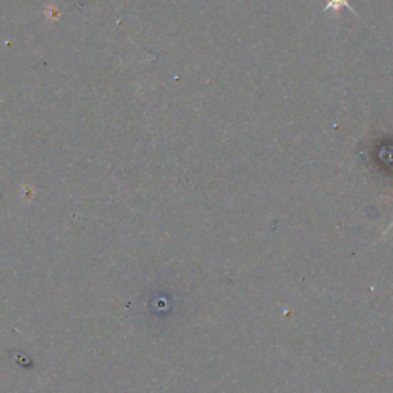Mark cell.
Segmentation results:
<instances>
[{
  "mask_svg": "<svg viewBox=\"0 0 393 393\" xmlns=\"http://www.w3.org/2000/svg\"><path fill=\"white\" fill-rule=\"evenodd\" d=\"M343 8H347V10H351L353 14L355 10L349 5V0H327V5L323 11H329V10H334L336 14L343 10Z\"/></svg>",
  "mask_w": 393,
  "mask_h": 393,
  "instance_id": "obj_1",
  "label": "cell"
},
{
  "mask_svg": "<svg viewBox=\"0 0 393 393\" xmlns=\"http://www.w3.org/2000/svg\"><path fill=\"white\" fill-rule=\"evenodd\" d=\"M392 228H393V221H392V223H390V226H389V228H387V230H386V232H384V235H386V234H387V232H389V230H390V229H392Z\"/></svg>",
  "mask_w": 393,
  "mask_h": 393,
  "instance_id": "obj_2",
  "label": "cell"
}]
</instances>
